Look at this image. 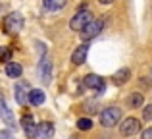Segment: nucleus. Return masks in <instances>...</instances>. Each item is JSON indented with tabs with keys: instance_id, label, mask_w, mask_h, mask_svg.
Instances as JSON below:
<instances>
[{
	"instance_id": "f257e3e1",
	"label": "nucleus",
	"mask_w": 152,
	"mask_h": 139,
	"mask_svg": "<svg viewBox=\"0 0 152 139\" xmlns=\"http://www.w3.org/2000/svg\"><path fill=\"white\" fill-rule=\"evenodd\" d=\"M21 29H23V18H21V14L12 12V14H8L6 18H4V31H6L8 35H18Z\"/></svg>"
},
{
	"instance_id": "f03ea898",
	"label": "nucleus",
	"mask_w": 152,
	"mask_h": 139,
	"mask_svg": "<svg viewBox=\"0 0 152 139\" xmlns=\"http://www.w3.org/2000/svg\"><path fill=\"white\" fill-rule=\"evenodd\" d=\"M119 120H121V108L118 106H108L100 112V124L104 128H114Z\"/></svg>"
},
{
	"instance_id": "7ed1b4c3",
	"label": "nucleus",
	"mask_w": 152,
	"mask_h": 139,
	"mask_svg": "<svg viewBox=\"0 0 152 139\" xmlns=\"http://www.w3.org/2000/svg\"><path fill=\"white\" fill-rule=\"evenodd\" d=\"M93 14H91V10L89 8H81V10L77 12V14L71 18V21H69V29L71 31H81L83 27L87 25V23H91L93 21Z\"/></svg>"
},
{
	"instance_id": "20e7f679",
	"label": "nucleus",
	"mask_w": 152,
	"mask_h": 139,
	"mask_svg": "<svg viewBox=\"0 0 152 139\" xmlns=\"http://www.w3.org/2000/svg\"><path fill=\"white\" fill-rule=\"evenodd\" d=\"M102 27H104V21H102V19H93L91 23H87V25L79 31V35H81L83 41H91V39H94V37H98V35H100Z\"/></svg>"
},
{
	"instance_id": "39448f33",
	"label": "nucleus",
	"mask_w": 152,
	"mask_h": 139,
	"mask_svg": "<svg viewBox=\"0 0 152 139\" xmlns=\"http://www.w3.org/2000/svg\"><path fill=\"white\" fill-rule=\"evenodd\" d=\"M37 74H39V79H41L45 85H48V83H50V79H52V60L46 56V54L41 58V62H39Z\"/></svg>"
},
{
	"instance_id": "423d86ee",
	"label": "nucleus",
	"mask_w": 152,
	"mask_h": 139,
	"mask_svg": "<svg viewBox=\"0 0 152 139\" xmlns=\"http://www.w3.org/2000/svg\"><path fill=\"white\" fill-rule=\"evenodd\" d=\"M139 129H141V122H139L137 118H125V120L121 122V126H119L121 135H135Z\"/></svg>"
},
{
	"instance_id": "0eeeda50",
	"label": "nucleus",
	"mask_w": 152,
	"mask_h": 139,
	"mask_svg": "<svg viewBox=\"0 0 152 139\" xmlns=\"http://www.w3.org/2000/svg\"><path fill=\"white\" fill-rule=\"evenodd\" d=\"M85 85L89 87V89L98 91V93H102V91L106 89V81H104L100 75H96V74H89V75H85Z\"/></svg>"
},
{
	"instance_id": "6e6552de",
	"label": "nucleus",
	"mask_w": 152,
	"mask_h": 139,
	"mask_svg": "<svg viewBox=\"0 0 152 139\" xmlns=\"http://www.w3.org/2000/svg\"><path fill=\"white\" fill-rule=\"evenodd\" d=\"M0 118L4 120V124H6L8 128H14V129H15V118H14V112H12V110L6 106V102H4V97H2V95H0Z\"/></svg>"
},
{
	"instance_id": "1a4fd4ad",
	"label": "nucleus",
	"mask_w": 152,
	"mask_h": 139,
	"mask_svg": "<svg viewBox=\"0 0 152 139\" xmlns=\"http://www.w3.org/2000/svg\"><path fill=\"white\" fill-rule=\"evenodd\" d=\"M87 54H89V45H79L77 49L73 50V54H71V62H73L75 66H81V64H85V60H87Z\"/></svg>"
},
{
	"instance_id": "9d476101",
	"label": "nucleus",
	"mask_w": 152,
	"mask_h": 139,
	"mask_svg": "<svg viewBox=\"0 0 152 139\" xmlns=\"http://www.w3.org/2000/svg\"><path fill=\"white\" fill-rule=\"evenodd\" d=\"M29 85H27L25 81H19L18 85H15V101L19 102V104H25L27 101H29Z\"/></svg>"
},
{
	"instance_id": "9b49d317",
	"label": "nucleus",
	"mask_w": 152,
	"mask_h": 139,
	"mask_svg": "<svg viewBox=\"0 0 152 139\" xmlns=\"http://www.w3.org/2000/svg\"><path fill=\"white\" fill-rule=\"evenodd\" d=\"M37 137L52 139V137H54V124H50V122H42V124L37 128Z\"/></svg>"
},
{
	"instance_id": "f8f14e48",
	"label": "nucleus",
	"mask_w": 152,
	"mask_h": 139,
	"mask_svg": "<svg viewBox=\"0 0 152 139\" xmlns=\"http://www.w3.org/2000/svg\"><path fill=\"white\" fill-rule=\"evenodd\" d=\"M21 126H23V132H25V135L37 137V126H35V122H33V118H31V116H23Z\"/></svg>"
},
{
	"instance_id": "ddd939ff",
	"label": "nucleus",
	"mask_w": 152,
	"mask_h": 139,
	"mask_svg": "<svg viewBox=\"0 0 152 139\" xmlns=\"http://www.w3.org/2000/svg\"><path fill=\"white\" fill-rule=\"evenodd\" d=\"M45 91L42 89H31L29 91V102L33 106H41L42 102H45Z\"/></svg>"
},
{
	"instance_id": "4468645a",
	"label": "nucleus",
	"mask_w": 152,
	"mask_h": 139,
	"mask_svg": "<svg viewBox=\"0 0 152 139\" xmlns=\"http://www.w3.org/2000/svg\"><path fill=\"white\" fill-rule=\"evenodd\" d=\"M23 68L18 64V62H8L6 64V75L8 77H21Z\"/></svg>"
},
{
	"instance_id": "2eb2a0df",
	"label": "nucleus",
	"mask_w": 152,
	"mask_h": 139,
	"mask_svg": "<svg viewBox=\"0 0 152 139\" xmlns=\"http://www.w3.org/2000/svg\"><path fill=\"white\" fill-rule=\"evenodd\" d=\"M129 75H131L129 68H121V70H118V71L114 74V83H115V85H123V83L129 79Z\"/></svg>"
},
{
	"instance_id": "dca6fc26",
	"label": "nucleus",
	"mask_w": 152,
	"mask_h": 139,
	"mask_svg": "<svg viewBox=\"0 0 152 139\" xmlns=\"http://www.w3.org/2000/svg\"><path fill=\"white\" fill-rule=\"evenodd\" d=\"M66 2L67 0H42V6H45L46 10H50V12H58V10H62V8L66 6Z\"/></svg>"
},
{
	"instance_id": "f3484780",
	"label": "nucleus",
	"mask_w": 152,
	"mask_h": 139,
	"mask_svg": "<svg viewBox=\"0 0 152 139\" xmlns=\"http://www.w3.org/2000/svg\"><path fill=\"white\" fill-rule=\"evenodd\" d=\"M142 102H145V99H142L141 93H131L129 99H127V104L131 108H139V106H142Z\"/></svg>"
},
{
	"instance_id": "a211bd4d",
	"label": "nucleus",
	"mask_w": 152,
	"mask_h": 139,
	"mask_svg": "<svg viewBox=\"0 0 152 139\" xmlns=\"http://www.w3.org/2000/svg\"><path fill=\"white\" fill-rule=\"evenodd\" d=\"M77 128L81 129V132H89V129L93 128V120H91V118H79L77 120Z\"/></svg>"
},
{
	"instance_id": "6ab92c4d",
	"label": "nucleus",
	"mask_w": 152,
	"mask_h": 139,
	"mask_svg": "<svg viewBox=\"0 0 152 139\" xmlns=\"http://www.w3.org/2000/svg\"><path fill=\"white\" fill-rule=\"evenodd\" d=\"M12 58V50L8 46H0V62H10Z\"/></svg>"
},
{
	"instance_id": "aec40b11",
	"label": "nucleus",
	"mask_w": 152,
	"mask_h": 139,
	"mask_svg": "<svg viewBox=\"0 0 152 139\" xmlns=\"http://www.w3.org/2000/svg\"><path fill=\"white\" fill-rule=\"evenodd\" d=\"M142 118H145V120H152V104L142 108Z\"/></svg>"
},
{
	"instance_id": "412c9836",
	"label": "nucleus",
	"mask_w": 152,
	"mask_h": 139,
	"mask_svg": "<svg viewBox=\"0 0 152 139\" xmlns=\"http://www.w3.org/2000/svg\"><path fill=\"white\" fill-rule=\"evenodd\" d=\"M142 139H152V128H148V129L142 132Z\"/></svg>"
},
{
	"instance_id": "4be33fe9",
	"label": "nucleus",
	"mask_w": 152,
	"mask_h": 139,
	"mask_svg": "<svg viewBox=\"0 0 152 139\" xmlns=\"http://www.w3.org/2000/svg\"><path fill=\"white\" fill-rule=\"evenodd\" d=\"M0 139H12L10 132H8V129H2V132H0Z\"/></svg>"
},
{
	"instance_id": "5701e85b",
	"label": "nucleus",
	"mask_w": 152,
	"mask_h": 139,
	"mask_svg": "<svg viewBox=\"0 0 152 139\" xmlns=\"http://www.w3.org/2000/svg\"><path fill=\"white\" fill-rule=\"evenodd\" d=\"M98 2H100V4H112L114 0H98Z\"/></svg>"
}]
</instances>
